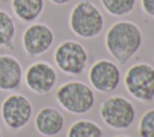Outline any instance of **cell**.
Returning a JSON list of instances; mask_svg holds the SVG:
<instances>
[{
	"mask_svg": "<svg viewBox=\"0 0 154 137\" xmlns=\"http://www.w3.org/2000/svg\"><path fill=\"white\" fill-rule=\"evenodd\" d=\"M11 8L17 19L30 24L42 14L45 0H11Z\"/></svg>",
	"mask_w": 154,
	"mask_h": 137,
	"instance_id": "13",
	"label": "cell"
},
{
	"mask_svg": "<svg viewBox=\"0 0 154 137\" xmlns=\"http://www.w3.org/2000/svg\"><path fill=\"white\" fill-rule=\"evenodd\" d=\"M66 137H102V130L96 123L81 119L69 127Z\"/></svg>",
	"mask_w": 154,
	"mask_h": 137,
	"instance_id": "15",
	"label": "cell"
},
{
	"mask_svg": "<svg viewBox=\"0 0 154 137\" xmlns=\"http://www.w3.org/2000/svg\"><path fill=\"white\" fill-rule=\"evenodd\" d=\"M31 117L32 103L25 95L13 91L1 101L0 118L7 129L19 131L29 124Z\"/></svg>",
	"mask_w": 154,
	"mask_h": 137,
	"instance_id": "4",
	"label": "cell"
},
{
	"mask_svg": "<svg viewBox=\"0 0 154 137\" xmlns=\"http://www.w3.org/2000/svg\"><path fill=\"white\" fill-rule=\"evenodd\" d=\"M103 16L101 11L89 0L78 1L69 16V26L71 31L81 38H94L103 29Z\"/></svg>",
	"mask_w": 154,
	"mask_h": 137,
	"instance_id": "2",
	"label": "cell"
},
{
	"mask_svg": "<svg viewBox=\"0 0 154 137\" xmlns=\"http://www.w3.org/2000/svg\"><path fill=\"white\" fill-rule=\"evenodd\" d=\"M24 70L20 61L11 54H0V91L13 93L22 85Z\"/></svg>",
	"mask_w": 154,
	"mask_h": 137,
	"instance_id": "11",
	"label": "cell"
},
{
	"mask_svg": "<svg viewBox=\"0 0 154 137\" xmlns=\"http://www.w3.org/2000/svg\"><path fill=\"white\" fill-rule=\"evenodd\" d=\"M113 137H130V136H126V135H117V136H113Z\"/></svg>",
	"mask_w": 154,
	"mask_h": 137,
	"instance_id": "20",
	"label": "cell"
},
{
	"mask_svg": "<svg viewBox=\"0 0 154 137\" xmlns=\"http://www.w3.org/2000/svg\"><path fill=\"white\" fill-rule=\"evenodd\" d=\"M23 78L30 91L37 95H47L54 88L58 75L49 62L35 61L26 67Z\"/></svg>",
	"mask_w": 154,
	"mask_h": 137,
	"instance_id": "9",
	"label": "cell"
},
{
	"mask_svg": "<svg viewBox=\"0 0 154 137\" xmlns=\"http://www.w3.org/2000/svg\"><path fill=\"white\" fill-rule=\"evenodd\" d=\"M36 131L45 137L59 135L65 125V118L61 112L54 107H42L34 118Z\"/></svg>",
	"mask_w": 154,
	"mask_h": 137,
	"instance_id": "12",
	"label": "cell"
},
{
	"mask_svg": "<svg viewBox=\"0 0 154 137\" xmlns=\"http://www.w3.org/2000/svg\"><path fill=\"white\" fill-rule=\"evenodd\" d=\"M16 31L17 28L13 17L0 8V48H6L8 50L14 49Z\"/></svg>",
	"mask_w": 154,
	"mask_h": 137,
	"instance_id": "14",
	"label": "cell"
},
{
	"mask_svg": "<svg viewBox=\"0 0 154 137\" xmlns=\"http://www.w3.org/2000/svg\"><path fill=\"white\" fill-rule=\"evenodd\" d=\"M124 85L136 100L150 102L154 99V67L146 62L132 65L125 73Z\"/></svg>",
	"mask_w": 154,
	"mask_h": 137,
	"instance_id": "6",
	"label": "cell"
},
{
	"mask_svg": "<svg viewBox=\"0 0 154 137\" xmlns=\"http://www.w3.org/2000/svg\"><path fill=\"white\" fill-rule=\"evenodd\" d=\"M52 4L54 5H58V6H63V5H66L69 2H71L72 0H49Z\"/></svg>",
	"mask_w": 154,
	"mask_h": 137,
	"instance_id": "19",
	"label": "cell"
},
{
	"mask_svg": "<svg viewBox=\"0 0 154 137\" xmlns=\"http://www.w3.org/2000/svg\"><path fill=\"white\" fill-rule=\"evenodd\" d=\"M88 78L91 87L96 89V91L112 93L119 85L120 70L116 62L107 59H100L91 65Z\"/></svg>",
	"mask_w": 154,
	"mask_h": 137,
	"instance_id": "10",
	"label": "cell"
},
{
	"mask_svg": "<svg viewBox=\"0 0 154 137\" xmlns=\"http://www.w3.org/2000/svg\"><path fill=\"white\" fill-rule=\"evenodd\" d=\"M54 43V32L45 23H30L22 34V47L29 56L47 53Z\"/></svg>",
	"mask_w": 154,
	"mask_h": 137,
	"instance_id": "8",
	"label": "cell"
},
{
	"mask_svg": "<svg viewBox=\"0 0 154 137\" xmlns=\"http://www.w3.org/2000/svg\"><path fill=\"white\" fill-rule=\"evenodd\" d=\"M140 137H154V108L144 112L138 123Z\"/></svg>",
	"mask_w": 154,
	"mask_h": 137,
	"instance_id": "17",
	"label": "cell"
},
{
	"mask_svg": "<svg viewBox=\"0 0 154 137\" xmlns=\"http://www.w3.org/2000/svg\"><path fill=\"white\" fill-rule=\"evenodd\" d=\"M141 44V29L130 20L113 23L105 36V46L108 53L122 65L126 64L138 52Z\"/></svg>",
	"mask_w": 154,
	"mask_h": 137,
	"instance_id": "1",
	"label": "cell"
},
{
	"mask_svg": "<svg viewBox=\"0 0 154 137\" xmlns=\"http://www.w3.org/2000/svg\"><path fill=\"white\" fill-rule=\"evenodd\" d=\"M0 137H2V130H1V126H0Z\"/></svg>",
	"mask_w": 154,
	"mask_h": 137,
	"instance_id": "21",
	"label": "cell"
},
{
	"mask_svg": "<svg viewBox=\"0 0 154 137\" xmlns=\"http://www.w3.org/2000/svg\"><path fill=\"white\" fill-rule=\"evenodd\" d=\"M141 5L147 16L154 17V0H141Z\"/></svg>",
	"mask_w": 154,
	"mask_h": 137,
	"instance_id": "18",
	"label": "cell"
},
{
	"mask_svg": "<svg viewBox=\"0 0 154 137\" xmlns=\"http://www.w3.org/2000/svg\"><path fill=\"white\" fill-rule=\"evenodd\" d=\"M106 12L114 17L130 14L136 5V0H100Z\"/></svg>",
	"mask_w": 154,
	"mask_h": 137,
	"instance_id": "16",
	"label": "cell"
},
{
	"mask_svg": "<svg viewBox=\"0 0 154 137\" xmlns=\"http://www.w3.org/2000/svg\"><path fill=\"white\" fill-rule=\"evenodd\" d=\"M100 115L103 123L113 130H124L132 125L136 111L131 101L123 96H111L100 106Z\"/></svg>",
	"mask_w": 154,
	"mask_h": 137,
	"instance_id": "7",
	"label": "cell"
},
{
	"mask_svg": "<svg viewBox=\"0 0 154 137\" xmlns=\"http://www.w3.org/2000/svg\"><path fill=\"white\" fill-rule=\"evenodd\" d=\"M57 67L70 76L81 75L88 64V53L84 46L73 40L60 42L53 53Z\"/></svg>",
	"mask_w": 154,
	"mask_h": 137,
	"instance_id": "5",
	"label": "cell"
},
{
	"mask_svg": "<svg viewBox=\"0 0 154 137\" xmlns=\"http://www.w3.org/2000/svg\"><path fill=\"white\" fill-rule=\"evenodd\" d=\"M55 99L63 109L72 114H85L95 103L93 89L79 81L61 84L55 91Z\"/></svg>",
	"mask_w": 154,
	"mask_h": 137,
	"instance_id": "3",
	"label": "cell"
}]
</instances>
